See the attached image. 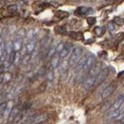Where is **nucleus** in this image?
Segmentation results:
<instances>
[{
	"instance_id": "obj_37",
	"label": "nucleus",
	"mask_w": 124,
	"mask_h": 124,
	"mask_svg": "<svg viewBox=\"0 0 124 124\" xmlns=\"http://www.w3.org/2000/svg\"><path fill=\"white\" fill-rule=\"evenodd\" d=\"M4 71H5V65H4V63H2V64H0V75H3Z\"/></svg>"
},
{
	"instance_id": "obj_38",
	"label": "nucleus",
	"mask_w": 124,
	"mask_h": 124,
	"mask_svg": "<svg viewBox=\"0 0 124 124\" xmlns=\"http://www.w3.org/2000/svg\"><path fill=\"white\" fill-rule=\"evenodd\" d=\"M118 77H119V78H121V79L124 81V71L121 73V74H119V76H118Z\"/></svg>"
},
{
	"instance_id": "obj_28",
	"label": "nucleus",
	"mask_w": 124,
	"mask_h": 124,
	"mask_svg": "<svg viewBox=\"0 0 124 124\" xmlns=\"http://www.w3.org/2000/svg\"><path fill=\"white\" fill-rule=\"evenodd\" d=\"M107 30L109 31V32H113V31H115V23L114 22H109L108 24H107Z\"/></svg>"
},
{
	"instance_id": "obj_40",
	"label": "nucleus",
	"mask_w": 124,
	"mask_h": 124,
	"mask_svg": "<svg viewBox=\"0 0 124 124\" xmlns=\"http://www.w3.org/2000/svg\"><path fill=\"white\" fill-rule=\"evenodd\" d=\"M2 44H3V43H2V38H1V37H0V46H1V45H2Z\"/></svg>"
},
{
	"instance_id": "obj_30",
	"label": "nucleus",
	"mask_w": 124,
	"mask_h": 124,
	"mask_svg": "<svg viewBox=\"0 0 124 124\" xmlns=\"http://www.w3.org/2000/svg\"><path fill=\"white\" fill-rule=\"evenodd\" d=\"M87 22H88V24H89L90 26H92V25H94V23L96 22V19H95V17L90 16V17L87 18Z\"/></svg>"
},
{
	"instance_id": "obj_18",
	"label": "nucleus",
	"mask_w": 124,
	"mask_h": 124,
	"mask_svg": "<svg viewBox=\"0 0 124 124\" xmlns=\"http://www.w3.org/2000/svg\"><path fill=\"white\" fill-rule=\"evenodd\" d=\"M20 113V111H19V109L18 107H14L13 110H12V112H11V114H10V116H9V120L10 121H14L15 120V118L16 117V116L18 115Z\"/></svg>"
},
{
	"instance_id": "obj_32",
	"label": "nucleus",
	"mask_w": 124,
	"mask_h": 124,
	"mask_svg": "<svg viewBox=\"0 0 124 124\" xmlns=\"http://www.w3.org/2000/svg\"><path fill=\"white\" fill-rule=\"evenodd\" d=\"M8 11L10 13H16V11H17V6L16 5H11V6H9L8 7Z\"/></svg>"
},
{
	"instance_id": "obj_4",
	"label": "nucleus",
	"mask_w": 124,
	"mask_h": 124,
	"mask_svg": "<svg viewBox=\"0 0 124 124\" xmlns=\"http://www.w3.org/2000/svg\"><path fill=\"white\" fill-rule=\"evenodd\" d=\"M116 83H111V84L107 85L106 88L103 90V92L101 93V97H102L103 99L109 97L112 93L116 91Z\"/></svg>"
},
{
	"instance_id": "obj_8",
	"label": "nucleus",
	"mask_w": 124,
	"mask_h": 124,
	"mask_svg": "<svg viewBox=\"0 0 124 124\" xmlns=\"http://www.w3.org/2000/svg\"><path fill=\"white\" fill-rule=\"evenodd\" d=\"M93 10L92 8H87V7H78L76 11V15L78 16H85V15H89L92 14Z\"/></svg>"
},
{
	"instance_id": "obj_13",
	"label": "nucleus",
	"mask_w": 124,
	"mask_h": 124,
	"mask_svg": "<svg viewBox=\"0 0 124 124\" xmlns=\"http://www.w3.org/2000/svg\"><path fill=\"white\" fill-rule=\"evenodd\" d=\"M13 108H14V102H13L12 100L9 101V102H7V104H6V108H5L4 114H3L4 117H9V116H10V114H11V112H12Z\"/></svg>"
},
{
	"instance_id": "obj_42",
	"label": "nucleus",
	"mask_w": 124,
	"mask_h": 124,
	"mask_svg": "<svg viewBox=\"0 0 124 124\" xmlns=\"http://www.w3.org/2000/svg\"><path fill=\"white\" fill-rule=\"evenodd\" d=\"M33 124H43V123H33Z\"/></svg>"
},
{
	"instance_id": "obj_26",
	"label": "nucleus",
	"mask_w": 124,
	"mask_h": 124,
	"mask_svg": "<svg viewBox=\"0 0 124 124\" xmlns=\"http://www.w3.org/2000/svg\"><path fill=\"white\" fill-rule=\"evenodd\" d=\"M53 71H54V70H53L52 68H50L49 71L47 72V78H48L49 81H52V80L54 79V72H53Z\"/></svg>"
},
{
	"instance_id": "obj_29",
	"label": "nucleus",
	"mask_w": 124,
	"mask_h": 124,
	"mask_svg": "<svg viewBox=\"0 0 124 124\" xmlns=\"http://www.w3.org/2000/svg\"><path fill=\"white\" fill-rule=\"evenodd\" d=\"M11 78H12L11 74H9V73L3 74V82H8V81L11 80Z\"/></svg>"
},
{
	"instance_id": "obj_9",
	"label": "nucleus",
	"mask_w": 124,
	"mask_h": 124,
	"mask_svg": "<svg viewBox=\"0 0 124 124\" xmlns=\"http://www.w3.org/2000/svg\"><path fill=\"white\" fill-rule=\"evenodd\" d=\"M22 40H23L22 39V36L21 35H17L16 38H15V40L13 41L14 49H15L16 52H19L21 50V48H22V42H23Z\"/></svg>"
},
{
	"instance_id": "obj_10",
	"label": "nucleus",
	"mask_w": 124,
	"mask_h": 124,
	"mask_svg": "<svg viewBox=\"0 0 124 124\" xmlns=\"http://www.w3.org/2000/svg\"><path fill=\"white\" fill-rule=\"evenodd\" d=\"M25 49H26V53L27 54H31L34 51L35 49V40L33 39H29L25 45Z\"/></svg>"
},
{
	"instance_id": "obj_23",
	"label": "nucleus",
	"mask_w": 124,
	"mask_h": 124,
	"mask_svg": "<svg viewBox=\"0 0 124 124\" xmlns=\"http://www.w3.org/2000/svg\"><path fill=\"white\" fill-rule=\"evenodd\" d=\"M54 31L58 34H65L67 32V29L65 26H57V27H55Z\"/></svg>"
},
{
	"instance_id": "obj_19",
	"label": "nucleus",
	"mask_w": 124,
	"mask_h": 124,
	"mask_svg": "<svg viewBox=\"0 0 124 124\" xmlns=\"http://www.w3.org/2000/svg\"><path fill=\"white\" fill-rule=\"evenodd\" d=\"M55 16H57L58 18H60V19H64V18H67L69 16V13L68 12H65V11L58 10V11L55 12Z\"/></svg>"
},
{
	"instance_id": "obj_16",
	"label": "nucleus",
	"mask_w": 124,
	"mask_h": 124,
	"mask_svg": "<svg viewBox=\"0 0 124 124\" xmlns=\"http://www.w3.org/2000/svg\"><path fill=\"white\" fill-rule=\"evenodd\" d=\"M71 50H72V46H71V45H65L64 49L59 53L60 58H65V57L69 54V53L71 52Z\"/></svg>"
},
{
	"instance_id": "obj_25",
	"label": "nucleus",
	"mask_w": 124,
	"mask_h": 124,
	"mask_svg": "<svg viewBox=\"0 0 124 124\" xmlns=\"http://www.w3.org/2000/svg\"><path fill=\"white\" fill-rule=\"evenodd\" d=\"M114 23L117 24L118 26H122V25L124 24V18L116 16V17H115V19H114Z\"/></svg>"
},
{
	"instance_id": "obj_3",
	"label": "nucleus",
	"mask_w": 124,
	"mask_h": 124,
	"mask_svg": "<svg viewBox=\"0 0 124 124\" xmlns=\"http://www.w3.org/2000/svg\"><path fill=\"white\" fill-rule=\"evenodd\" d=\"M109 75V70L107 68H105V69H102L99 73H98V75L96 76V78H95V81H94V84L95 85H99V84H101L106 78L108 77Z\"/></svg>"
},
{
	"instance_id": "obj_33",
	"label": "nucleus",
	"mask_w": 124,
	"mask_h": 124,
	"mask_svg": "<svg viewBox=\"0 0 124 124\" xmlns=\"http://www.w3.org/2000/svg\"><path fill=\"white\" fill-rule=\"evenodd\" d=\"M6 104H7V102L0 103V116H2L4 114V111H5V108H6Z\"/></svg>"
},
{
	"instance_id": "obj_43",
	"label": "nucleus",
	"mask_w": 124,
	"mask_h": 124,
	"mask_svg": "<svg viewBox=\"0 0 124 124\" xmlns=\"http://www.w3.org/2000/svg\"><path fill=\"white\" fill-rule=\"evenodd\" d=\"M123 124H124V123H123Z\"/></svg>"
},
{
	"instance_id": "obj_12",
	"label": "nucleus",
	"mask_w": 124,
	"mask_h": 124,
	"mask_svg": "<svg viewBox=\"0 0 124 124\" xmlns=\"http://www.w3.org/2000/svg\"><path fill=\"white\" fill-rule=\"evenodd\" d=\"M94 81H95V78H93V77H90V76H89L88 78L83 81V87H84V89H85V90L90 89L93 84H94Z\"/></svg>"
},
{
	"instance_id": "obj_14",
	"label": "nucleus",
	"mask_w": 124,
	"mask_h": 124,
	"mask_svg": "<svg viewBox=\"0 0 124 124\" xmlns=\"http://www.w3.org/2000/svg\"><path fill=\"white\" fill-rule=\"evenodd\" d=\"M87 58H88V55H83L82 57H80V59L78 60V64L76 65V70L77 71L82 70V68H83V66H84L86 60H87Z\"/></svg>"
},
{
	"instance_id": "obj_36",
	"label": "nucleus",
	"mask_w": 124,
	"mask_h": 124,
	"mask_svg": "<svg viewBox=\"0 0 124 124\" xmlns=\"http://www.w3.org/2000/svg\"><path fill=\"white\" fill-rule=\"evenodd\" d=\"M19 59H20V54H19V52H16V57H15V63L17 64L18 61H19Z\"/></svg>"
},
{
	"instance_id": "obj_24",
	"label": "nucleus",
	"mask_w": 124,
	"mask_h": 124,
	"mask_svg": "<svg viewBox=\"0 0 124 124\" xmlns=\"http://www.w3.org/2000/svg\"><path fill=\"white\" fill-rule=\"evenodd\" d=\"M68 66H69V62H67V61H63L61 64L59 65V69H60L61 74L67 72V70H68Z\"/></svg>"
},
{
	"instance_id": "obj_7",
	"label": "nucleus",
	"mask_w": 124,
	"mask_h": 124,
	"mask_svg": "<svg viewBox=\"0 0 124 124\" xmlns=\"http://www.w3.org/2000/svg\"><path fill=\"white\" fill-rule=\"evenodd\" d=\"M59 59H60V56H59V54L55 53L52 57H51V62H50V68H52L53 70H54L55 68L58 67L59 65Z\"/></svg>"
},
{
	"instance_id": "obj_17",
	"label": "nucleus",
	"mask_w": 124,
	"mask_h": 124,
	"mask_svg": "<svg viewBox=\"0 0 124 124\" xmlns=\"http://www.w3.org/2000/svg\"><path fill=\"white\" fill-rule=\"evenodd\" d=\"M70 37H72L73 39L76 40H82L83 39V34L82 32H78V31H70L69 32Z\"/></svg>"
},
{
	"instance_id": "obj_6",
	"label": "nucleus",
	"mask_w": 124,
	"mask_h": 124,
	"mask_svg": "<svg viewBox=\"0 0 124 124\" xmlns=\"http://www.w3.org/2000/svg\"><path fill=\"white\" fill-rule=\"evenodd\" d=\"M94 61H95V57H94L93 54L88 55V58H87V60L85 62V64H84V66H83V68H82L81 71H83V72H88V71L91 69V67L94 64Z\"/></svg>"
},
{
	"instance_id": "obj_15",
	"label": "nucleus",
	"mask_w": 124,
	"mask_h": 124,
	"mask_svg": "<svg viewBox=\"0 0 124 124\" xmlns=\"http://www.w3.org/2000/svg\"><path fill=\"white\" fill-rule=\"evenodd\" d=\"M120 114L119 110H111V112L107 113L106 115V118L107 119H113V118H116L118 116V115Z\"/></svg>"
},
{
	"instance_id": "obj_31",
	"label": "nucleus",
	"mask_w": 124,
	"mask_h": 124,
	"mask_svg": "<svg viewBox=\"0 0 124 124\" xmlns=\"http://www.w3.org/2000/svg\"><path fill=\"white\" fill-rule=\"evenodd\" d=\"M64 47H65V44H64V43H62V42L58 43V44L56 45V53H57V54H59L62 50L64 49Z\"/></svg>"
},
{
	"instance_id": "obj_5",
	"label": "nucleus",
	"mask_w": 124,
	"mask_h": 124,
	"mask_svg": "<svg viewBox=\"0 0 124 124\" xmlns=\"http://www.w3.org/2000/svg\"><path fill=\"white\" fill-rule=\"evenodd\" d=\"M102 70V64L100 62H97L95 64H93L91 67V69L89 70V76L90 77H93L96 78V76L98 75V73Z\"/></svg>"
},
{
	"instance_id": "obj_34",
	"label": "nucleus",
	"mask_w": 124,
	"mask_h": 124,
	"mask_svg": "<svg viewBox=\"0 0 124 124\" xmlns=\"http://www.w3.org/2000/svg\"><path fill=\"white\" fill-rule=\"evenodd\" d=\"M30 54H26V55H24V57H23V59H22V63L25 65V64H27L29 60H30Z\"/></svg>"
},
{
	"instance_id": "obj_20",
	"label": "nucleus",
	"mask_w": 124,
	"mask_h": 124,
	"mask_svg": "<svg viewBox=\"0 0 124 124\" xmlns=\"http://www.w3.org/2000/svg\"><path fill=\"white\" fill-rule=\"evenodd\" d=\"M112 105H113V102H112V100H108V101H106L103 105H102V107L100 109V111L103 113V112H107L108 110L112 108Z\"/></svg>"
},
{
	"instance_id": "obj_39",
	"label": "nucleus",
	"mask_w": 124,
	"mask_h": 124,
	"mask_svg": "<svg viewBox=\"0 0 124 124\" xmlns=\"http://www.w3.org/2000/svg\"><path fill=\"white\" fill-rule=\"evenodd\" d=\"M119 122H121V123H124V117H122V118L119 120Z\"/></svg>"
},
{
	"instance_id": "obj_27",
	"label": "nucleus",
	"mask_w": 124,
	"mask_h": 124,
	"mask_svg": "<svg viewBox=\"0 0 124 124\" xmlns=\"http://www.w3.org/2000/svg\"><path fill=\"white\" fill-rule=\"evenodd\" d=\"M26 35H27L28 40L29 39H33L34 38V35H35V31H34V30H30V31H27Z\"/></svg>"
},
{
	"instance_id": "obj_41",
	"label": "nucleus",
	"mask_w": 124,
	"mask_h": 124,
	"mask_svg": "<svg viewBox=\"0 0 124 124\" xmlns=\"http://www.w3.org/2000/svg\"><path fill=\"white\" fill-rule=\"evenodd\" d=\"M122 51H124V46L122 47Z\"/></svg>"
},
{
	"instance_id": "obj_1",
	"label": "nucleus",
	"mask_w": 124,
	"mask_h": 124,
	"mask_svg": "<svg viewBox=\"0 0 124 124\" xmlns=\"http://www.w3.org/2000/svg\"><path fill=\"white\" fill-rule=\"evenodd\" d=\"M82 54V49L80 47H75L72 50V54L70 55V59H69V65L72 67H76V65L78 64V60L80 59Z\"/></svg>"
},
{
	"instance_id": "obj_35",
	"label": "nucleus",
	"mask_w": 124,
	"mask_h": 124,
	"mask_svg": "<svg viewBox=\"0 0 124 124\" xmlns=\"http://www.w3.org/2000/svg\"><path fill=\"white\" fill-rule=\"evenodd\" d=\"M31 102H29V101H27V102H25L24 103V105L22 106V110H27V109H29L31 107Z\"/></svg>"
},
{
	"instance_id": "obj_22",
	"label": "nucleus",
	"mask_w": 124,
	"mask_h": 124,
	"mask_svg": "<svg viewBox=\"0 0 124 124\" xmlns=\"http://www.w3.org/2000/svg\"><path fill=\"white\" fill-rule=\"evenodd\" d=\"M104 28L103 27H100V26H97V27H95L94 29H93V32H94V34L95 35H97V36H101L103 33H104Z\"/></svg>"
},
{
	"instance_id": "obj_21",
	"label": "nucleus",
	"mask_w": 124,
	"mask_h": 124,
	"mask_svg": "<svg viewBox=\"0 0 124 124\" xmlns=\"http://www.w3.org/2000/svg\"><path fill=\"white\" fill-rule=\"evenodd\" d=\"M5 50H6V52H7L8 54H10L12 52L15 51V49H14V44H13L12 41H8V42L5 44Z\"/></svg>"
},
{
	"instance_id": "obj_2",
	"label": "nucleus",
	"mask_w": 124,
	"mask_h": 124,
	"mask_svg": "<svg viewBox=\"0 0 124 124\" xmlns=\"http://www.w3.org/2000/svg\"><path fill=\"white\" fill-rule=\"evenodd\" d=\"M48 119V115L46 113H43V114H40V115H37V116H34L32 117H28L27 119V122L31 121L32 124L33 123H43L45 120Z\"/></svg>"
},
{
	"instance_id": "obj_11",
	"label": "nucleus",
	"mask_w": 124,
	"mask_h": 124,
	"mask_svg": "<svg viewBox=\"0 0 124 124\" xmlns=\"http://www.w3.org/2000/svg\"><path fill=\"white\" fill-rule=\"evenodd\" d=\"M123 101H124V96L121 94V95H119V96L113 102V105H112L111 110H118V109L120 108V106L122 105Z\"/></svg>"
}]
</instances>
